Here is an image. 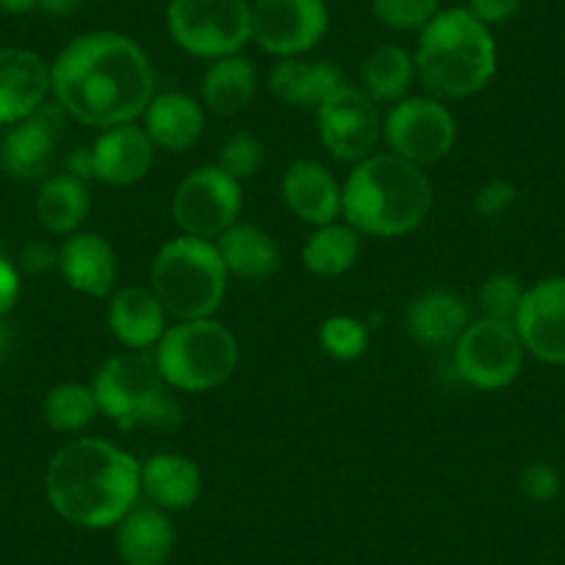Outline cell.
<instances>
[{
    "label": "cell",
    "instance_id": "cell-1",
    "mask_svg": "<svg viewBox=\"0 0 565 565\" xmlns=\"http://www.w3.org/2000/svg\"><path fill=\"white\" fill-rule=\"evenodd\" d=\"M51 89L67 117L89 128H117L148 111L156 97V73L130 36L95 31L58 53Z\"/></svg>",
    "mask_w": 565,
    "mask_h": 565
},
{
    "label": "cell",
    "instance_id": "cell-2",
    "mask_svg": "<svg viewBox=\"0 0 565 565\" xmlns=\"http://www.w3.org/2000/svg\"><path fill=\"white\" fill-rule=\"evenodd\" d=\"M45 491L64 521L103 530L119 524L134 510L141 491V466L114 444L78 438L53 455Z\"/></svg>",
    "mask_w": 565,
    "mask_h": 565
},
{
    "label": "cell",
    "instance_id": "cell-3",
    "mask_svg": "<svg viewBox=\"0 0 565 565\" xmlns=\"http://www.w3.org/2000/svg\"><path fill=\"white\" fill-rule=\"evenodd\" d=\"M347 225L358 233L396 238L416 231L433 209V183L422 167L394 153L369 156L347 178L344 189Z\"/></svg>",
    "mask_w": 565,
    "mask_h": 565
},
{
    "label": "cell",
    "instance_id": "cell-4",
    "mask_svg": "<svg viewBox=\"0 0 565 565\" xmlns=\"http://www.w3.org/2000/svg\"><path fill=\"white\" fill-rule=\"evenodd\" d=\"M416 75L438 100L477 95L497 75V42L491 29L466 7L441 9L418 36Z\"/></svg>",
    "mask_w": 565,
    "mask_h": 565
},
{
    "label": "cell",
    "instance_id": "cell-5",
    "mask_svg": "<svg viewBox=\"0 0 565 565\" xmlns=\"http://www.w3.org/2000/svg\"><path fill=\"white\" fill-rule=\"evenodd\" d=\"M150 291L178 322L211 319L227 291V266L216 244L194 236L167 242L150 269Z\"/></svg>",
    "mask_w": 565,
    "mask_h": 565
},
{
    "label": "cell",
    "instance_id": "cell-6",
    "mask_svg": "<svg viewBox=\"0 0 565 565\" xmlns=\"http://www.w3.org/2000/svg\"><path fill=\"white\" fill-rule=\"evenodd\" d=\"M100 413H106L119 430L136 427H175L181 422V407L167 394V380L161 377L156 358L114 355L97 372L92 383Z\"/></svg>",
    "mask_w": 565,
    "mask_h": 565
},
{
    "label": "cell",
    "instance_id": "cell-7",
    "mask_svg": "<svg viewBox=\"0 0 565 565\" xmlns=\"http://www.w3.org/2000/svg\"><path fill=\"white\" fill-rule=\"evenodd\" d=\"M156 366L178 391L203 394L220 388L238 366L236 335L214 319L178 322L156 347Z\"/></svg>",
    "mask_w": 565,
    "mask_h": 565
},
{
    "label": "cell",
    "instance_id": "cell-8",
    "mask_svg": "<svg viewBox=\"0 0 565 565\" xmlns=\"http://www.w3.org/2000/svg\"><path fill=\"white\" fill-rule=\"evenodd\" d=\"M167 29L175 45L198 58L236 56L253 40L249 0H170Z\"/></svg>",
    "mask_w": 565,
    "mask_h": 565
},
{
    "label": "cell",
    "instance_id": "cell-9",
    "mask_svg": "<svg viewBox=\"0 0 565 565\" xmlns=\"http://www.w3.org/2000/svg\"><path fill=\"white\" fill-rule=\"evenodd\" d=\"M391 153L424 167L447 159L458 139V125L438 97H405L383 119Z\"/></svg>",
    "mask_w": 565,
    "mask_h": 565
},
{
    "label": "cell",
    "instance_id": "cell-10",
    "mask_svg": "<svg viewBox=\"0 0 565 565\" xmlns=\"http://www.w3.org/2000/svg\"><path fill=\"white\" fill-rule=\"evenodd\" d=\"M524 352L515 324L480 319L455 341V369L471 388L499 391L519 377Z\"/></svg>",
    "mask_w": 565,
    "mask_h": 565
},
{
    "label": "cell",
    "instance_id": "cell-11",
    "mask_svg": "<svg viewBox=\"0 0 565 565\" xmlns=\"http://www.w3.org/2000/svg\"><path fill=\"white\" fill-rule=\"evenodd\" d=\"M319 139L333 159L361 164L383 139V117L363 89L341 84L317 108Z\"/></svg>",
    "mask_w": 565,
    "mask_h": 565
},
{
    "label": "cell",
    "instance_id": "cell-12",
    "mask_svg": "<svg viewBox=\"0 0 565 565\" xmlns=\"http://www.w3.org/2000/svg\"><path fill=\"white\" fill-rule=\"evenodd\" d=\"M242 214V183L220 167H200L186 175L172 198V216L186 236L220 238Z\"/></svg>",
    "mask_w": 565,
    "mask_h": 565
},
{
    "label": "cell",
    "instance_id": "cell-13",
    "mask_svg": "<svg viewBox=\"0 0 565 565\" xmlns=\"http://www.w3.org/2000/svg\"><path fill=\"white\" fill-rule=\"evenodd\" d=\"M330 9L324 0H255L253 40L277 58L306 56L324 40Z\"/></svg>",
    "mask_w": 565,
    "mask_h": 565
},
{
    "label": "cell",
    "instance_id": "cell-14",
    "mask_svg": "<svg viewBox=\"0 0 565 565\" xmlns=\"http://www.w3.org/2000/svg\"><path fill=\"white\" fill-rule=\"evenodd\" d=\"M67 111L58 103H42L34 114L3 134L0 167L18 181H42L56 167V148L64 139Z\"/></svg>",
    "mask_w": 565,
    "mask_h": 565
},
{
    "label": "cell",
    "instance_id": "cell-15",
    "mask_svg": "<svg viewBox=\"0 0 565 565\" xmlns=\"http://www.w3.org/2000/svg\"><path fill=\"white\" fill-rule=\"evenodd\" d=\"M513 324L526 352L554 366H565V277L532 286Z\"/></svg>",
    "mask_w": 565,
    "mask_h": 565
},
{
    "label": "cell",
    "instance_id": "cell-16",
    "mask_svg": "<svg viewBox=\"0 0 565 565\" xmlns=\"http://www.w3.org/2000/svg\"><path fill=\"white\" fill-rule=\"evenodd\" d=\"M51 92V67L25 47H0V128L34 114Z\"/></svg>",
    "mask_w": 565,
    "mask_h": 565
},
{
    "label": "cell",
    "instance_id": "cell-17",
    "mask_svg": "<svg viewBox=\"0 0 565 565\" xmlns=\"http://www.w3.org/2000/svg\"><path fill=\"white\" fill-rule=\"evenodd\" d=\"M95 178L108 186H130L148 175L156 159V145L148 130L134 122L106 128L92 145Z\"/></svg>",
    "mask_w": 565,
    "mask_h": 565
},
{
    "label": "cell",
    "instance_id": "cell-18",
    "mask_svg": "<svg viewBox=\"0 0 565 565\" xmlns=\"http://www.w3.org/2000/svg\"><path fill=\"white\" fill-rule=\"evenodd\" d=\"M282 200L297 220L308 225H333L344 211V198L335 178L319 161H295L282 175Z\"/></svg>",
    "mask_w": 565,
    "mask_h": 565
},
{
    "label": "cell",
    "instance_id": "cell-19",
    "mask_svg": "<svg viewBox=\"0 0 565 565\" xmlns=\"http://www.w3.org/2000/svg\"><path fill=\"white\" fill-rule=\"evenodd\" d=\"M64 280L86 297H106L117 289V255L97 233H73L58 249Z\"/></svg>",
    "mask_w": 565,
    "mask_h": 565
},
{
    "label": "cell",
    "instance_id": "cell-20",
    "mask_svg": "<svg viewBox=\"0 0 565 565\" xmlns=\"http://www.w3.org/2000/svg\"><path fill=\"white\" fill-rule=\"evenodd\" d=\"M167 317L170 313L164 311L159 297L145 286L119 289L108 306V328H111L114 339L128 350L159 347L167 333Z\"/></svg>",
    "mask_w": 565,
    "mask_h": 565
},
{
    "label": "cell",
    "instance_id": "cell-21",
    "mask_svg": "<svg viewBox=\"0 0 565 565\" xmlns=\"http://www.w3.org/2000/svg\"><path fill=\"white\" fill-rule=\"evenodd\" d=\"M407 333L424 347H452L469 328V308L458 295L433 289L418 295L407 308Z\"/></svg>",
    "mask_w": 565,
    "mask_h": 565
},
{
    "label": "cell",
    "instance_id": "cell-22",
    "mask_svg": "<svg viewBox=\"0 0 565 565\" xmlns=\"http://www.w3.org/2000/svg\"><path fill=\"white\" fill-rule=\"evenodd\" d=\"M203 108L183 92H167V95L153 97L145 111V130L153 145L161 150H172V153L194 148L203 136Z\"/></svg>",
    "mask_w": 565,
    "mask_h": 565
},
{
    "label": "cell",
    "instance_id": "cell-23",
    "mask_svg": "<svg viewBox=\"0 0 565 565\" xmlns=\"http://www.w3.org/2000/svg\"><path fill=\"white\" fill-rule=\"evenodd\" d=\"M141 491L159 510H186L200 499L203 475L183 455H156L141 466Z\"/></svg>",
    "mask_w": 565,
    "mask_h": 565
},
{
    "label": "cell",
    "instance_id": "cell-24",
    "mask_svg": "<svg viewBox=\"0 0 565 565\" xmlns=\"http://www.w3.org/2000/svg\"><path fill=\"white\" fill-rule=\"evenodd\" d=\"M344 84L339 67L330 62H302L297 58H280L269 70V89L277 100L289 106H313L319 108L328 95H333Z\"/></svg>",
    "mask_w": 565,
    "mask_h": 565
},
{
    "label": "cell",
    "instance_id": "cell-25",
    "mask_svg": "<svg viewBox=\"0 0 565 565\" xmlns=\"http://www.w3.org/2000/svg\"><path fill=\"white\" fill-rule=\"evenodd\" d=\"M175 532L159 508L130 510L119 521L117 548L125 565H164L172 554Z\"/></svg>",
    "mask_w": 565,
    "mask_h": 565
},
{
    "label": "cell",
    "instance_id": "cell-26",
    "mask_svg": "<svg viewBox=\"0 0 565 565\" xmlns=\"http://www.w3.org/2000/svg\"><path fill=\"white\" fill-rule=\"evenodd\" d=\"M216 249L225 260L227 275H236L242 280H266L275 275L277 260H280L275 238L260 227L244 225V222L227 227L216 238Z\"/></svg>",
    "mask_w": 565,
    "mask_h": 565
},
{
    "label": "cell",
    "instance_id": "cell-27",
    "mask_svg": "<svg viewBox=\"0 0 565 565\" xmlns=\"http://www.w3.org/2000/svg\"><path fill=\"white\" fill-rule=\"evenodd\" d=\"M89 189L73 175H51L36 198V220L53 236H73L89 216Z\"/></svg>",
    "mask_w": 565,
    "mask_h": 565
},
{
    "label": "cell",
    "instance_id": "cell-28",
    "mask_svg": "<svg viewBox=\"0 0 565 565\" xmlns=\"http://www.w3.org/2000/svg\"><path fill=\"white\" fill-rule=\"evenodd\" d=\"M258 89V73L244 56L216 58L203 78L205 106L220 117H233L253 103Z\"/></svg>",
    "mask_w": 565,
    "mask_h": 565
},
{
    "label": "cell",
    "instance_id": "cell-29",
    "mask_svg": "<svg viewBox=\"0 0 565 565\" xmlns=\"http://www.w3.org/2000/svg\"><path fill=\"white\" fill-rule=\"evenodd\" d=\"M413 78H416V62H413L411 53L396 45H383L374 53H369L361 70L363 92L374 103L405 100Z\"/></svg>",
    "mask_w": 565,
    "mask_h": 565
},
{
    "label": "cell",
    "instance_id": "cell-30",
    "mask_svg": "<svg viewBox=\"0 0 565 565\" xmlns=\"http://www.w3.org/2000/svg\"><path fill=\"white\" fill-rule=\"evenodd\" d=\"M361 255V233L352 225H324L308 238L302 264L317 277H339L355 266Z\"/></svg>",
    "mask_w": 565,
    "mask_h": 565
},
{
    "label": "cell",
    "instance_id": "cell-31",
    "mask_svg": "<svg viewBox=\"0 0 565 565\" xmlns=\"http://www.w3.org/2000/svg\"><path fill=\"white\" fill-rule=\"evenodd\" d=\"M100 413L92 385L62 383L47 391L45 418L56 433H81Z\"/></svg>",
    "mask_w": 565,
    "mask_h": 565
},
{
    "label": "cell",
    "instance_id": "cell-32",
    "mask_svg": "<svg viewBox=\"0 0 565 565\" xmlns=\"http://www.w3.org/2000/svg\"><path fill=\"white\" fill-rule=\"evenodd\" d=\"M524 295L526 291L524 286H521L519 277L497 271V275H491L486 282H482V289H480L482 319L513 324L521 311V302H524Z\"/></svg>",
    "mask_w": 565,
    "mask_h": 565
},
{
    "label": "cell",
    "instance_id": "cell-33",
    "mask_svg": "<svg viewBox=\"0 0 565 565\" xmlns=\"http://www.w3.org/2000/svg\"><path fill=\"white\" fill-rule=\"evenodd\" d=\"M319 344L335 361H358L369 347V328L352 317H330L319 328Z\"/></svg>",
    "mask_w": 565,
    "mask_h": 565
},
{
    "label": "cell",
    "instance_id": "cell-34",
    "mask_svg": "<svg viewBox=\"0 0 565 565\" xmlns=\"http://www.w3.org/2000/svg\"><path fill=\"white\" fill-rule=\"evenodd\" d=\"M372 12L394 31H424L441 12V0H372Z\"/></svg>",
    "mask_w": 565,
    "mask_h": 565
},
{
    "label": "cell",
    "instance_id": "cell-35",
    "mask_svg": "<svg viewBox=\"0 0 565 565\" xmlns=\"http://www.w3.org/2000/svg\"><path fill=\"white\" fill-rule=\"evenodd\" d=\"M264 164V148H260V141L255 139L253 134H233L231 139L222 145L220 153V170L225 175H231L233 181H247L258 172V167Z\"/></svg>",
    "mask_w": 565,
    "mask_h": 565
},
{
    "label": "cell",
    "instance_id": "cell-36",
    "mask_svg": "<svg viewBox=\"0 0 565 565\" xmlns=\"http://www.w3.org/2000/svg\"><path fill=\"white\" fill-rule=\"evenodd\" d=\"M519 486L532 502H552L559 491V475L546 463H530L521 469Z\"/></svg>",
    "mask_w": 565,
    "mask_h": 565
},
{
    "label": "cell",
    "instance_id": "cell-37",
    "mask_svg": "<svg viewBox=\"0 0 565 565\" xmlns=\"http://www.w3.org/2000/svg\"><path fill=\"white\" fill-rule=\"evenodd\" d=\"M515 198H519V192H515L513 183L508 181L486 183V186L475 194V214L482 216V220H497V216L508 214V211L513 209Z\"/></svg>",
    "mask_w": 565,
    "mask_h": 565
},
{
    "label": "cell",
    "instance_id": "cell-38",
    "mask_svg": "<svg viewBox=\"0 0 565 565\" xmlns=\"http://www.w3.org/2000/svg\"><path fill=\"white\" fill-rule=\"evenodd\" d=\"M469 9L480 23H486L488 29L499 23H508L515 12L521 9V0H469Z\"/></svg>",
    "mask_w": 565,
    "mask_h": 565
},
{
    "label": "cell",
    "instance_id": "cell-39",
    "mask_svg": "<svg viewBox=\"0 0 565 565\" xmlns=\"http://www.w3.org/2000/svg\"><path fill=\"white\" fill-rule=\"evenodd\" d=\"M20 264L31 275H45L53 266H58V249L51 247L47 242H31L20 253Z\"/></svg>",
    "mask_w": 565,
    "mask_h": 565
},
{
    "label": "cell",
    "instance_id": "cell-40",
    "mask_svg": "<svg viewBox=\"0 0 565 565\" xmlns=\"http://www.w3.org/2000/svg\"><path fill=\"white\" fill-rule=\"evenodd\" d=\"M20 300V271L0 255V319L14 311Z\"/></svg>",
    "mask_w": 565,
    "mask_h": 565
},
{
    "label": "cell",
    "instance_id": "cell-41",
    "mask_svg": "<svg viewBox=\"0 0 565 565\" xmlns=\"http://www.w3.org/2000/svg\"><path fill=\"white\" fill-rule=\"evenodd\" d=\"M67 175L81 178V181L95 178V153H92V148H75L67 156Z\"/></svg>",
    "mask_w": 565,
    "mask_h": 565
},
{
    "label": "cell",
    "instance_id": "cell-42",
    "mask_svg": "<svg viewBox=\"0 0 565 565\" xmlns=\"http://www.w3.org/2000/svg\"><path fill=\"white\" fill-rule=\"evenodd\" d=\"M84 0H40V9L51 18H73Z\"/></svg>",
    "mask_w": 565,
    "mask_h": 565
},
{
    "label": "cell",
    "instance_id": "cell-43",
    "mask_svg": "<svg viewBox=\"0 0 565 565\" xmlns=\"http://www.w3.org/2000/svg\"><path fill=\"white\" fill-rule=\"evenodd\" d=\"M0 9L7 14H29L40 9V0H0Z\"/></svg>",
    "mask_w": 565,
    "mask_h": 565
},
{
    "label": "cell",
    "instance_id": "cell-44",
    "mask_svg": "<svg viewBox=\"0 0 565 565\" xmlns=\"http://www.w3.org/2000/svg\"><path fill=\"white\" fill-rule=\"evenodd\" d=\"M9 347H12V330H9L7 324L0 322V358L7 355Z\"/></svg>",
    "mask_w": 565,
    "mask_h": 565
},
{
    "label": "cell",
    "instance_id": "cell-45",
    "mask_svg": "<svg viewBox=\"0 0 565 565\" xmlns=\"http://www.w3.org/2000/svg\"><path fill=\"white\" fill-rule=\"evenodd\" d=\"M0 148H3V134H0Z\"/></svg>",
    "mask_w": 565,
    "mask_h": 565
}]
</instances>
